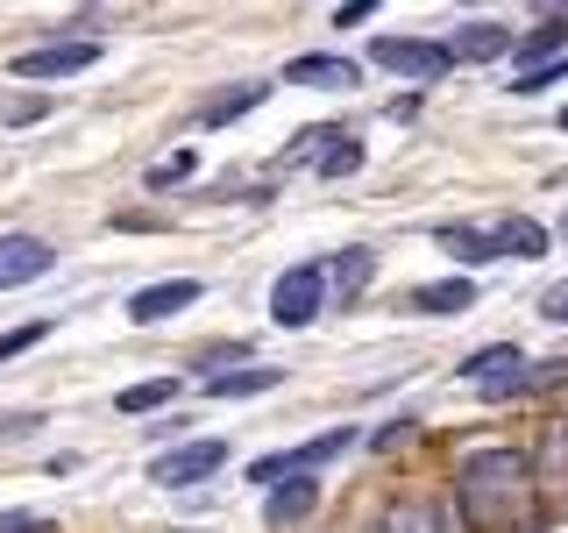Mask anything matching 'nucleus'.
Wrapping results in <instances>:
<instances>
[{
  "label": "nucleus",
  "mask_w": 568,
  "mask_h": 533,
  "mask_svg": "<svg viewBox=\"0 0 568 533\" xmlns=\"http://www.w3.org/2000/svg\"><path fill=\"white\" fill-rule=\"evenodd\" d=\"M369 64H384V71H398V79H448V64H455V43H426V36H377L369 43Z\"/></svg>",
  "instance_id": "3"
},
{
  "label": "nucleus",
  "mask_w": 568,
  "mask_h": 533,
  "mask_svg": "<svg viewBox=\"0 0 568 533\" xmlns=\"http://www.w3.org/2000/svg\"><path fill=\"white\" fill-rule=\"evenodd\" d=\"M263 100H271V86H235V93H221V100H206V129H221V121H242L248 114V107H263Z\"/></svg>",
  "instance_id": "20"
},
{
  "label": "nucleus",
  "mask_w": 568,
  "mask_h": 533,
  "mask_svg": "<svg viewBox=\"0 0 568 533\" xmlns=\"http://www.w3.org/2000/svg\"><path fill=\"white\" fill-rule=\"evenodd\" d=\"M221 462H227V449H221V441H185V449L156 455V462H150V476H156L164 491H185V484H200V476H213Z\"/></svg>",
  "instance_id": "5"
},
{
  "label": "nucleus",
  "mask_w": 568,
  "mask_h": 533,
  "mask_svg": "<svg viewBox=\"0 0 568 533\" xmlns=\"http://www.w3.org/2000/svg\"><path fill=\"white\" fill-rule=\"evenodd\" d=\"M434 242L448 249L455 263H469V271H476V263H490V257H505V249H497V235H490V228H440Z\"/></svg>",
  "instance_id": "17"
},
{
  "label": "nucleus",
  "mask_w": 568,
  "mask_h": 533,
  "mask_svg": "<svg viewBox=\"0 0 568 533\" xmlns=\"http://www.w3.org/2000/svg\"><path fill=\"white\" fill-rule=\"evenodd\" d=\"M405 306H413V313H434V320H448V313H462V306H476V284H469V278L413 284V292H405Z\"/></svg>",
  "instance_id": "11"
},
{
  "label": "nucleus",
  "mask_w": 568,
  "mask_h": 533,
  "mask_svg": "<svg viewBox=\"0 0 568 533\" xmlns=\"http://www.w3.org/2000/svg\"><path fill=\"white\" fill-rule=\"evenodd\" d=\"M363 14H377V0H342V8H334V29H355Z\"/></svg>",
  "instance_id": "32"
},
{
  "label": "nucleus",
  "mask_w": 568,
  "mask_h": 533,
  "mask_svg": "<svg viewBox=\"0 0 568 533\" xmlns=\"http://www.w3.org/2000/svg\"><path fill=\"white\" fill-rule=\"evenodd\" d=\"M36 426H43V413H0V441H29Z\"/></svg>",
  "instance_id": "31"
},
{
  "label": "nucleus",
  "mask_w": 568,
  "mask_h": 533,
  "mask_svg": "<svg viewBox=\"0 0 568 533\" xmlns=\"http://www.w3.org/2000/svg\"><path fill=\"white\" fill-rule=\"evenodd\" d=\"M320 306H327V263H292L271 284V320L277 328H313Z\"/></svg>",
  "instance_id": "2"
},
{
  "label": "nucleus",
  "mask_w": 568,
  "mask_h": 533,
  "mask_svg": "<svg viewBox=\"0 0 568 533\" xmlns=\"http://www.w3.org/2000/svg\"><path fill=\"white\" fill-rule=\"evenodd\" d=\"M369 278H377V249H363V242H355V249H342V257L327 263V284H334V292H348V299L363 292Z\"/></svg>",
  "instance_id": "18"
},
{
  "label": "nucleus",
  "mask_w": 568,
  "mask_h": 533,
  "mask_svg": "<svg viewBox=\"0 0 568 533\" xmlns=\"http://www.w3.org/2000/svg\"><path fill=\"white\" fill-rule=\"evenodd\" d=\"M178 399V384L171 378H150V384H129V391H121V420H142V413H156V405H171Z\"/></svg>",
  "instance_id": "21"
},
{
  "label": "nucleus",
  "mask_w": 568,
  "mask_h": 533,
  "mask_svg": "<svg viewBox=\"0 0 568 533\" xmlns=\"http://www.w3.org/2000/svg\"><path fill=\"white\" fill-rule=\"evenodd\" d=\"M532 14L540 22H568V0H532Z\"/></svg>",
  "instance_id": "34"
},
{
  "label": "nucleus",
  "mask_w": 568,
  "mask_h": 533,
  "mask_svg": "<svg viewBox=\"0 0 568 533\" xmlns=\"http://www.w3.org/2000/svg\"><path fill=\"white\" fill-rule=\"evenodd\" d=\"M555 79H568V58H555V64H532V71H519L511 79V93H547Z\"/></svg>",
  "instance_id": "25"
},
{
  "label": "nucleus",
  "mask_w": 568,
  "mask_h": 533,
  "mask_svg": "<svg viewBox=\"0 0 568 533\" xmlns=\"http://www.w3.org/2000/svg\"><path fill=\"white\" fill-rule=\"evenodd\" d=\"M561 129H568V107H561Z\"/></svg>",
  "instance_id": "36"
},
{
  "label": "nucleus",
  "mask_w": 568,
  "mask_h": 533,
  "mask_svg": "<svg viewBox=\"0 0 568 533\" xmlns=\"http://www.w3.org/2000/svg\"><path fill=\"white\" fill-rule=\"evenodd\" d=\"M192 171H200V157H192V150H178V157H164V164L150 171V185H178V178H192Z\"/></svg>",
  "instance_id": "26"
},
{
  "label": "nucleus",
  "mask_w": 568,
  "mask_h": 533,
  "mask_svg": "<svg viewBox=\"0 0 568 533\" xmlns=\"http://www.w3.org/2000/svg\"><path fill=\"white\" fill-rule=\"evenodd\" d=\"M532 505V455L526 449H476L455 470V520L469 533H511Z\"/></svg>",
  "instance_id": "1"
},
{
  "label": "nucleus",
  "mask_w": 568,
  "mask_h": 533,
  "mask_svg": "<svg viewBox=\"0 0 568 533\" xmlns=\"http://www.w3.org/2000/svg\"><path fill=\"white\" fill-rule=\"evenodd\" d=\"M43 334H50V328H14V334H0V363H14V355H22V349H36Z\"/></svg>",
  "instance_id": "30"
},
{
  "label": "nucleus",
  "mask_w": 568,
  "mask_h": 533,
  "mask_svg": "<svg viewBox=\"0 0 568 533\" xmlns=\"http://www.w3.org/2000/svg\"><path fill=\"white\" fill-rule=\"evenodd\" d=\"M348 441H355V434L342 426V434H320V441H306V449H292V476H313L320 462H334V455L348 449Z\"/></svg>",
  "instance_id": "22"
},
{
  "label": "nucleus",
  "mask_w": 568,
  "mask_h": 533,
  "mask_svg": "<svg viewBox=\"0 0 568 533\" xmlns=\"http://www.w3.org/2000/svg\"><path fill=\"white\" fill-rule=\"evenodd\" d=\"M58 263V249L43 235H0V292H14V284H36Z\"/></svg>",
  "instance_id": "7"
},
{
  "label": "nucleus",
  "mask_w": 568,
  "mask_h": 533,
  "mask_svg": "<svg viewBox=\"0 0 568 533\" xmlns=\"http://www.w3.org/2000/svg\"><path fill=\"white\" fill-rule=\"evenodd\" d=\"M284 370L277 363H256V370H206V391L213 399H256V391H277Z\"/></svg>",
  "instance_id": "13"
},
{
  "label": "nucleus",
  "mask_w": 568,
  "mask_h": 533,
  "mask_svg": "<svg viewBox=\"0 0 568 533\" xmlns=\"http://www.w3.org/2000/svg\"><path fill=\"white\" fill-rule=\"evenodd\" d=\"M511 50V36L505 29H490V22H469L455 36V58H469V64H484V58H505Z\"/></svg>",
  "instance_id": "19"
},
{
  "label": "nucleus",
  "mask_w": 568,
  "mask_h": 533,
  "mask_svg": "<svg viewBox=\"0 0 568 533\" xmlns=\"http://www.w3.org/2000/svg\"><path fill=\"white\" fill-rule=\"evenodd\" d=\"M0 533H58V520H43V512H0Z\"/></svg>",
  "instance_id": "27"
},
{
  "label": "nucleus",
  "mask_w": 568,
  "mask_h": 533,
  "mask_svg": "<svg viewBox=\"0 0 568 533\" xmlns=\"http://www.w3.org/2000/svg\"><path fill=\"white\" fill-rule=\"evenodd\" d=\"M178 306H200V278H164V284H142L129 299V320L135 328H156V320H171Z\"/></svg>",
  "instance_id": "8"
},
{
  "label": "nucleus",
  "mask_w": 568,
  "mask_h": 533,
  "mask_svg": "<svg viewBox=\"0 0 568 533\" xmlns=\"http://www.w3.org/2000/svg\"><path fill=\"white\" fill-rule=\"evenodd\" d=\"M100 58L93 36H71V43H50V50H22L14 58V79H71V71H85Z\"/></svg>",
  "instance_id": "6"
},
{
  "label": "nucleus",
  "mask_w": 568,
  "mask_h": 533,
  "mask_svg": "<svg viewBox=\"0 0 568 533\" xmlns=\"http://www.w3.org/2000/svg\"><path fill=\"white\" fill-rule=\"evenodd\" d=\"M561 235H568V213H561Z\"/></svg>",
  "instance_id": "35"
},
{
  "label": "nucleus",
  "mask_w": 568,
  "mask_h": 533,
  "mask_svg": "<svg viewBox=\"0 0 568 533\" xmlns=\"http://www.w3.org/2000/svg\"><path fill=\"white\" fill-rule=\"evenodd\" d=\"M511 58H519V71H532V64H555V58H568V22H540L532 36H519V43H511Z\"/></svg>",
  "instance_id": "15"
},
{
  "label": "nucleus",
  "mask_w": 568,
  "mask_h": 533,
  "mask_svg": "<svg viewBox=\"0 0 568 533\" xmlns=\"http://www.w3.org/2000/svg\"><path fill=\"white\" fill-rule=\"evenodd\" d=\"M0 114H8V129H29V121H43V114H50V100H8Z\"/></svg>",
  "instance_id": "29"
},
{
  "label": "nucleus",
  "mask_w": 568,
  "mask_h": 533,
  "mask_svg": "<svg viewBox=\"0 0 568 533\" xmlns=\"http://www.w3.org/2000/svg\"><path fill=\"white\" fill-rule=\"evenodd\" d=\"M313 505H320V484H313V476H284V484H271L263 520H271V526H292V520H306Z\"/></svg>",
  "instance_id": "14"
},
{
  "label": "nucleus",
  "mask_w": 568,
  "mask_h": 533,
  "mask_svg": "<svg viewBox=\"0 0 568 533\" xmlns=\"http://www.w3.org/2000/svg\"><path fill=\"white\" fill-rule=\"evenodd\" d=\"M405 441H413V420H398V426H384V434H377V449L390 455V449H405Z\"/></svg>",
  "instance_id": "33"
},
{
  "label": "nucleus",
  "mask_w": 568,
  "mask_h": 533,
  "mask_svg": "<svg viewBox=\"0 0 568 533\" xmlns=\"http://www.w3.org/2000/svg\"><path fill=\"white\" fill-rule=\"evenodd\" d=\"M540 320H555V328H568V278L540 292Z\"/></svg>",
  "instance_id": "28"
},
{
  "label": "nucleus",
  "mask_w": 568,
  "mask_h": 533,
  "mask_svg": "<svg viewBox=\"0 0 568 533\" xmlns=\"http://www.w3.org/2000/svg\"><path fill=\"white\" fill-rule=\"evenodd\" d=\"M490 235H497V249H505V257H547V242H555V235H547V228L540 221H526V213H511V221H497L490 228Z\"/></svg>",
  "instance_id": "16"
},
{
  "label": "nucleus",
  "mask_w": 568,
  "mask_h": 533,
  "mask_svg": "<svg viewBox=\"0 0 568 533\" xmlns=\"http://www.w3.org/2000/svg\"><path fill=\"white\" fill-rule=\"evenodd\" d=\"M519 370H526V355H519V349L490 342V349H476L469 363H462V378H469V384H476V391H484V399H490V391L505 384V378H519Z\"/></svg>",
  "instance_id": "12"
},
{
  "label": "nucleus",
  "mask_w": 568,
  "mask_h": 533,
  "mask_svg": "<svg viewBox=\"0 0 568 533\" xmlns=\"http://www.w3.org/2000/svg\"><path fill=\"white\" fill-rule=\"evenodd\" d=\"M369 533H462V520H440L426 497H390Z\"/></svg>",
  "instance_id": "9"
},
{
  "label": "nucleus",
  "mask_w": 568,
  "mask_h": 533,
  "mask_svg": "<svg viewBox=\"0 0 568 533\" xmlns=\"http://www.w3.org/2000/svg\"><path fill=\"white\" fill-rule=\"evenodd\" d=\"M334 142H342V129H334V121H313V129H298V142H292L284 157H292V164H320Z\"/></svg>",
  "instance_id": "23"
},
{
  "label": "nucleus",
  "mask_w": 568,
  "mask_h": 533,
  "mask_svg": "<svg viewBox=\"0 0 568 533\" xmlns=\"http://www.w3.org/2000/svg\"><path fill=\"white\" fill-rule=\"evenodd\" d=\"M532 491L555 512H568V420H547L540 449H532Z\"/></svg>",
  "instance_id": "4"
},
{
  "label": "nucleus",
  "mask_w": 568,
  "mask_h": 533,
  "mask_svg": "<svg viewBox=\"0 0 568 533\" xmlns=\"http://www.w3.org/2000/svg\"><path fill=\"white\" fill-rule=\"evenodd\" d=\"M284 79H292V86H320V93H342V86H355L363 71H355L348 58H327V50H306V58H292V64H284Z\"/></svg>",
  "instance_id": "10"
},
{
  "label": "nucleus",
  "mask_w": 568,
  "mask_h": 533,
  "mask_svg": "<svg viewBox=\"0 0 568 533\" xmlns=\"http://www.w3.org/2000/svg\"><path fill=\"white\" fill-rule=\"evenodd\" d=\"M313 171H320V178H348V171H363V142H355V135H342V142H334V150L320 157Z\"/></svg>",
  "instance_id": "24"
}]
</instances>
